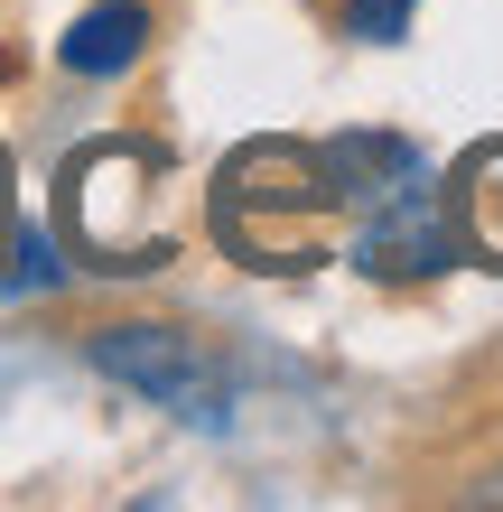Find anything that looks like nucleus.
<instances>
[{
    "mask_svg": "<svg viewBox=\"0 0 503 512\" xmlns=\"http://www.w3.org/2000/svg\"><path fill=\"white\" fill-rule=\"evenodd\" d=\"M94 364L122 382V391H140V401L177 410V419H205V429L224 419V364L196 336H177V326H103V336H94Z\"/></svg>",
    "mask_w": 503,
    "mask_h": 512,
    "instance_id": "obj_1",
    "label": "nucleus"
},
{
    "mask_svg": "<svg viewBox=\"0 0 503 512\" xmlns=\"http://www.w3.org/2000/svg\"><path fill=\"white\" fill-rule=\"evenodd\" d=\"M466 243H457V215L438 205L429 177H401L392 196H373L364 233H354V261L382 270V280H429V270H448Z\"/></svg>",
    "mask_w": 503,
    "mask_h": 512,
    "instance_id": "obj_2",
    "label": "nucleus"
},
{
    "mask_svg": "<svg viewBox=\"0 0 503 512\" xmlns=\"http://www.w3.org/2000/svg\"><path fill=\"white\" fill-rule=\"evenodd\" d=\"M140 47H150V10L140 0H94L56 56H66V75H122V66H140Z\"/></svg>",
    "mask_w": 503,
    "mask_h": 512,
    "instance_id": "obj_3",
    "label": "nucleus"
},
{
    "mask_svg": "<svg viewBox=\"0 0 503 512\" xmlns=\"http://www.w3.org/2000/svg\"><path fill=\"white\" fill-rule=\"evenodd\" d=\"M448 215H457V243L503 270V140H485L476 159L457 168V205Z\"/></svg>",
    "mask_w": 503,
    "mask_h": 512,
    "instance_id": "obj_4",
    "label": "nucleus"
},
{
    "mask_svg": "<svg viewBox=\"0 0 503 512\" xmlns=\"http://www.w3.org/2000/svg\"><path fill=\"white\" fill-rule=\"evenodd\" d=\"M410 10H420V0H345V38H373V47H392L401 28H410Z\"/></svg>",
    "mask_w": 503,
    "mask_h": 512,
    "instance_id": "obj_5",
    "label": "nucleus"
}]
</instances>
